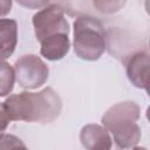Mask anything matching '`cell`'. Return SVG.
I'll return each mask as SVG.
<instances>
[{
  "mask_svg": "<svg viewBox=\"0 0 150 150\" xmlns=\"http://www.w3.org/2000/svg\"><path fill=\"white\" fill-rule=\"evenodd\" d=\"M144 6H145V11H146V13L150 15V1H145V2H144Z\"/></svg>",
  "mask_w": 150,
  "mask_h": 150,
  "instance_id": "obj_14",
  "label": "cell"
},
{
  "mask_svg": "<svg viewBox=\"0 0 150 150\" xmlns=\"http://www.w3.org/2000/svg\"><path fill=\"white\" fill-rule=\"evenodd\" d=\"M145 116H146V118H148V121L150 122V105L148 107V109H146V112H145Z\"/></svg>",
  "mask_w": 150,
  "mask_h": 150,
  "instance_id": "obj_16",
  "label": "cell"
},
{
  "mask_svg": "<svg viewBox=\"0 0 150 150\" xmlns=\"http://www.w3.org/2000/svg\"><path fill=\"white\" fill-rule=\"evenodd\" d=\"M33 26L35 36L40 42L55 34H69V23L63 9L56 4H49L35 13L33 16Z\"/></svg>",
  "mask_w": 150,
  "mask_h": 150,
  "instance_id": "obj_3",
  "label": "cell"
},
{
  "mask_svg": "<svg viewBox=\"0 0 150 150\" xmlns=\"http://www.w3.org/2000/svg\"><path fill=\"white\" fill-rule=\"evenodd\" d=\"M61 109L60 96L49 87L38 93L22 91L9 95L1 103V111L9 121L50 123L57 118Z\"/></svg>",
  "mask_w": 150,
  "mask_h": 150,
  "instance_id": "obj_1",
  "label": "cell"
},
{
  "mask_svg": "<svg viewBox=\"0 0 150 150\" xmlns=\"http://www.w3.org/2000/svg\"><path fill=\"white\" fill-rule=\"evenodd\" d=\"M139 118V108L132 101L118 102L110 107L102 116V124L110 131L115 127L127 123L136 122Z\"/></svg>",
  "mask_w": 150,
  "mask_h": 150,
  "instance_id": "obj_6",
  "label": "cell"
},
{
  "mask_svg": "<svg viewBox=\"0 0 150 150\" xmlns=\"http://www.w3.org/2000/svg\"><path fill=\"white\" fill-rule=\"evenodd\" d=\"M123 5H124V2H115V1H95L94 2V6L97 7V9L102 13L116 12Z\"/></svg>",
  "mask_w": 150,
  "mask_h": 150,
  "instance_id": "obj_13",
  "label": "cell"
},
{
  "mask_svg": "<svg viewBox=\"0 0 150 150\" xmlns=\"http://www.w3.org/2000/svg\"><path fill=\"white\" fill-rule=\"evenodd\" d=\"M0 40H1V57L2 61L8 59L18 42V23L12 19L0 20Z\"/></svg>",
  "mask_w": 150,
  "mask_h": 150,
  "instance_id": "obj_10",
  "label": "cell"
},
{
  "mask_svg": "<svg viewBox=\"0 0 150 150\" xmlns=\"http://www.w3.org/2000/svg\"><path fill=\"white\" fill-rule=\"evenodd\" d=\"M80 142L86 150H122L110 136V131L100 124H87L80 131Z\"/></svg>",
  "mask_w": 150,
  "mask_h": 150,
  "instance_id": "obj_5",
  "label": "cell"
},
{
  "mask_svg": "<svg viewBox=\"0 0 150 150\" xmlns=\"http://www.w3.org/2000/svg\"><path fill=\"white\" fill-rule=\"evenodd\" d=\"M16 82L26 89H36L48 80V66L36 55H22L14 64Z\"/></svg>",
  "mask_w": 150,
  "mask_h": 150,
  "instance_id": "obj_4",
  "label": "cell"
},
{
  "mask_svg": "<svg viewBox=\"0 0 150 150\" xmlns=\"http://www.w3.org/2000/svg\"><path fill=\"white\" fill-rule=\"evenodd\" d=\"M41 43L40 53L41 55L49 60V61H57L63 59L70 48V41L68 38V34H55L53 36H49L45 39Z\"/></svg>",
  "mask_w": 150,
  "mask_h": 150,
  "instance_id": "obj_8",
  "label": "cell"
},
{
  "mask_svg": "<svg viewBox=\"0 0 150 150\" xmlns=\"http://www.w3.org/2000/svg\"><path fill=\"white\" fill-rule=\"evenodd\" d=\"M105 50L103 23L90 15H80L74 21V52L86 61L98 60Z\"/></svg>",
  "mask_w": 150,
  "mask_h": 150,
  "instance_id": "obj_2",
  "label": "cell"
},
{
  "mask_svg": "<svg viewBox=\"0 0 150 150\" xmlns=\"http://www.w3.org/2000/svg\"><path fill=\"white\" fill-rule=\"evenodd\" d=\"M131 150H146V149L143 148V146H134Z\"/></svg>",
  "mask_w": 150,
  "mask_h": 150,
  "instance_id": "obj_17",
  "label": "cell"
},
{
  "mask_svg": "<svg viewBox=\"0 0 150 150\" xmlns=\"http://www.w3.org/2000/svg\"><path fill=\"white\" fill-rule=\"evenodd\" d=\"M0 150H28V149L19 137L2 132L0 136Z\"/></svg>",
  "mask_w": 150,
  "mask_h": 150,
  "instance_id": "obj_12",
  "label": "cell"
},
{
  "mask_svg": "<svg viewBox=\"0 0 150 150\" xmlns=\"http://www.w3.org/2000/svg\"><path fill=\"white\" fill-rule=\"evenodd\" d=\"M127 76L136 88L144 89L150 80V54L138 52L127 63Z\"/></svg>",
  "mask_w": 150,
  "mask_h": 150,
  "instance_id": "obj_7",
  "label": "cell"
},
{
  "mask_svg": "<svg viewBox=\"0 0 150 150\" xmlns=\"http://www.w3.org/2000/svg\"><path fill=\"white\" fill-rule=\"evenodd\" d=\"M149 47H150V40H149Z\"/></svg>",
  "mask_w": 150,
  "mask_h": 150,
  "instance_id": "obj_18",
  "label": "cell"
},
{
  "mask_svg": "<svg viewBox=\"0 0 150 150\" xmlns=\"http://www.w3.org/2000/svg\"><path fill=\"white\" fill-rule=\"evenodd\" d=\"M145 91H146V94H148V96L150 97V80H149V82L146 83V86H145Z\"/></svg>",
  "mask_w": 150,
  "mask_h": 150,
  "instance_id": "obj_15",
  "label": "cell"
},
{
  "mask_svg": "<svg viewBox=\"0 0 150 150\" xmlns=\"http://www.w3.org/2000/svg\"><path fill=\"white\" fill-rule=\"evenodd\" d=\"M15 81H16V77H15L14 68H12L6 61H2L1 63V91H0V95L2 97L7 96L13 90Z\"/></svg>",
  "mask_w": 150,
  "mask_h": 150,
  "instance_id": "obj_11",
  "label": "cell"
},
{
  "mask_svg": "<svg viewBox=\"0 0 150 150\" xmlns=\"http://www.w3.org/2000/svg\"><path fill=\"white\" fill-rule=\"evenodd\" d=\"M114 142L121 149H132L141 139V128L136 122H127L110 130Z\"/></svg>",
  "mask_w": 150,
  "mask_h": 150,
  "instance_id": "obj_9",
  "label": "cell"
}]
</instances>
